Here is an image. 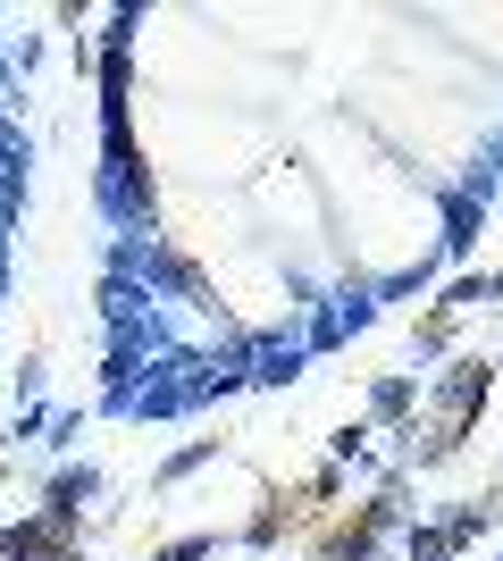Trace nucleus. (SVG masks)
Listing matches in <instances>:
<instances>
[{
	"instance_id": "1",
	"label": "nucleus",
	"mask_w": 503,
	"mask_h": 561,
	"mask_svg": "<svg viewBox=\"0 0 503 561\" xmlns=\"http://www.w3.org/2000/svg\"><path fill=\"white\" fill-rule=\"evenodd\" d=\"M487 402V369H461L454 386H445V420H436V436L420 445V461H445V453H461V436H470V420H479Z\"/></svg>"
},
{
	"instance_id": "2",
	"label": "nucleus",
	"mask_w": 503,
	"mask_h": 561,
	"mask_svg": "<svg viewBox=\"0 0 503 561\" xmlns=\"http://www.w3.org/2000/svg\"><path fill=\"white\" fill-rule=\"evenodd\" d=\"M395 503H403V494L386 486L378 503H361L353 519H335V528H319V553H328V561H369V545L386 537V519H395Z\"/></svg>"
},
{
	"instance_id": "3",
	"label": "nucleus",
	"mask_w": 503,
	"mask_h": 561,
	"mask_svg": "<svg viewBox=\"0 0 503 561\" xmlns=\"http://www.w3.org/2000/svg\"><path fill=\"white\" fill-rule=\"evenodd\" d=\"M328 494H335V478H328V469H319L311 486H294V494H268V512L252 519V545H277L286 528H302V519H311L319 503H328Z\"/></svg>"
}]
</instances>
